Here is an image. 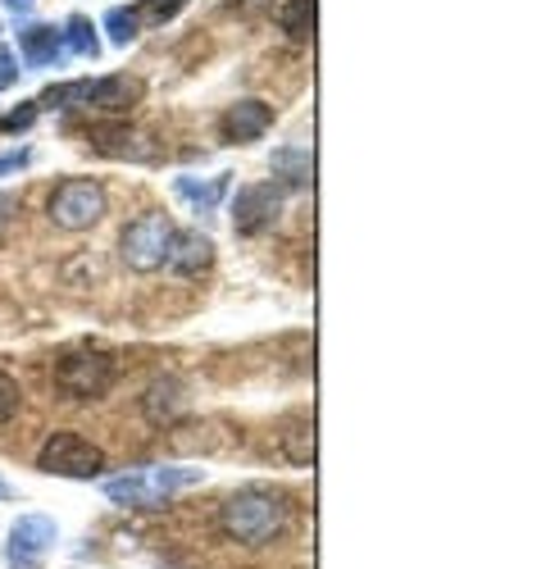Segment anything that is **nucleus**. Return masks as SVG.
Listing matches in <instances>:
<instances>
[{"instance_id": "nucleus-1", "label": "nucleus", "mask_w": 546, "mask_h": 569, "mask_svg": "<svg viewBox=\"0 0 546 569\" xmlns=\"http://www.w3.org/2000/svg\"><path fill=\"white\" fill-rule=\"evenodd\" d=\"M287 497L273 488H242L219 506V533L237 547H269L287 529Z\"/></svg>"}, {"instance_id": "nucleus-2", "label": "nucleus", "mask_w": 546, "mask_h": 569, "mask_svg": "<svg viewBox=\"0 0 546 569\" xmlns=\"http://www.w3.org/2000/svg\"><path fill=\"white\" fill-rule=\"evenodd\" d=\"M205 483V469L192 465H142V469H128L119 479H105V497L123 510H160L169 506L178 492H188Z\"/></svg>"}, {"instance_id": "nucleus-3", "label": "nucleus", "mask_w": 546, "mask_h": 569, "mask_svg": "<svg viewBox=\"0 0 546 569\" xmlns=\"http://www.w3.org/2000/svg\"><path fill=\"white\" fill-rule=\"evenodd\" d=\"M136 101H142V82L128 78V73H114V78H78V82H60L51 87L37 106H55V110H69V106H87V110H101V114H128Z\"/></svg>"}, {"instance_id": "nucleus-4", "label": "nucleus", "mask_w": 546, "mask_h": 569, "mask_svg": "<svg viewBox=\"0 0 546 569\" xmlns=\"http://www.w3.org/2000/svg\"><path fill=\"white\" fill-rule=\"evenodd\" d=\"M119 378V360L110 351H97V347H82V351H69L55 360V388L73 401H97L114 388Z\"/></svg>"}, {"instance_id": "nucleus-5", "label": "nucleus", "mask_w": 546, "mask_h": 569, "mask_svg": "<svg viewBox=\"0 0 546 569\" xmlns=\"http://www.w3.org/2000/svg\"><path fill=\"white\" fill-rule=\"evenodd\" d=\"M105 210H110V197L97 178H64L51 192V201H46V214H51V223L64 232L97 228L105 219Z\"/></svg>"}, {"instance_id": "nucleus-6", "label": "nucleus", "mask_w": 546, "mask_h": 569, "mask_svg": "<svg viewBox=\"0 0 546 569\" xmlns=\"http://www.w3.org/2000/svg\"><path fill=\"white\" fill-rule=\"evenodd\" d=\"M173 219L169 214H142L132 219L119 237V260L132 269V273H155L164 269L169 260V247H173Z\"/></svg>"}, {"instance_id": "nucleus-7", "label": "nucleus", "mask_w": 546, "mask_h": 569, "mask_svg": "<svg viewBox=\"0 0 546 569\" xmlns=\"http://www.w3.org/2000/svg\"><path fill=\"white\" fill-rule=\"evenodd\" d=\"M41 473H60V479H101L105 473V451L91 447L82 433H51L37 451Z\"/></svg>"}, {"instance_id": "nucleus-8", "label": "nucleus", "mask_w": 546, "mask_h": 569, "mask_svg": "<svg viewBox=\"0 0 546 569\" xmlns=\"http://www.w3.org/2000/svg\"><path fill=\"white\" fill-rule=\"evenodd\" d=\"M279 219H283V187L279 182H251L233 197L237 237H264Z\"/></svg>"}, {"instance_id": "nucleus-9", "label": "nucleus", "mask_w": 546, "mask_h": 569, "mask_svg": "<svg viewBox=\"0 0 546 569\" xmlns=\"http://www.w3.org/2000/svg\"><path fill=\"white\" fill-rule=\"evenodd\" d=\"M55 542H60L55 519H46V515H23L19 525L10 529L6 560H10V569H41Z\"/></svg>"}, {"instance_id": "nucleus-10", "label": "nucleus", "mask_w": 546, "mask_h": 569, "mask_svg": "<svg viewBox=\"0 0 546 569\" xmlns=\"http://www.w3.org/2000/svg\"><path fill=\"white\" fill-rule=\"evenodd\" d=\"M87 141H91V151H97V156H110V160H136V164L155 160L151 137H146V132H136L128 119H110V123L87 128Z\"/></svg>"}, {"instance_id": "nucleus-11", "label": "nucleus", "mask_w": 546, "mask_h": 569, "mask_svg": "<svg viewBox=\"0 0 546 569\" xmlns=\"http://www.w3.org/2000/svg\"><path fill=\"white\" fill-rule=\"evenodd\" d=\"M233 442H242V438L228 433V423H219V419H178L169 433V447L178 456H219Z\"/></svg>"}, {"instance_id": "nucleus-12", "label": "nucleus", "mask_w": 546, "mask_h": 569, "mask_svg": "<svg viewBox=\"0 0 546 569\" xmlns=\"http://www.w3.org/2000/svg\"><path fill=\"white\" fill-rule=\"evenodd\" d=\"M182 415H188V388L178 378H155L142 392V419L155 423V429H173Z\"/></svg>"}, {"instance_id": "nucleus-13", "label": "nucleus", "mask_w": 546, "mask_h": 569, "mask_svg": "<svg viewBox=\"0 0 546 569\" xmlns=\"http://www.w3.org/2000/svg\"><path fill=\"white\" fill-rule=\"evenodd\" d=\"M210 264H214V242H210L205 232H196V228L173 232V247H169L164 269H173V273H182V278H196V273H205Z\"/></svg>"}, {"instance_id": "nucleus-14", "label": "nucleus", "mask_w": 546, "mask_h": 569, "mask_svg": "<svg viewBox=\"0 0 546 569\" xmlns=\"http://www.w3.org/2000/svg\"><path fill=\"white\" fill-rule=\"evenodd\" d=\"M269 128H273V106H264V101H237L219 119V132L228 141H237V147L242 141H260Z\"/></svg>"}, {"instance_id": "nucleus-15", "label": "nucleus", "mask_w": 546, "mask_h": 569, "mask_svg": "<svg viewBox=\"0 0 546 569\" xmlns=\"http://www.w3.org/2000/svg\"><path fill=\"white\" fill-rule=\"evenodd\" d=\"M19 51H23V60L32 64V69H60L64 60H69V51H64V41H60V28H51V23H28V28H19Z\"/></svg>"}, {"instance_id": "nucleus-16", "label": "nucleus", "mask_w": 546, "mask_h": 569, "mask_svg": "<svg viewBox=\"0 0 546 569\" xmlns=\"http://www.w3.org/2000/svg\"><path fill=\"white\" fill-rule=\"evenodd\" d=\"M279 451H283L287 465H296V469L314 465V415H310V410H292V415L279 423Z\"/></svg>"}, {"instance_id": "nucleus-17", "label": "nucleus", "mask_w": 546, "mask_h": 569, "mask_svg": "<svg viewBox=\"0 0 546 569\" xmlns=\"http://www.w3.org/2000/svg\"><path fill=\"white\" fill-rule=\"evenodd\" d=\"M173 192L188 201L196 214H210V210L223 201V192H228V178H205V182H196V178H173Z\"/></svg>"}, {"instance_id": "nucleus-18", "label": "nucleus", "mask_w": 546, "mask_h": 569, "mask_svg": "<svg viewBox=\"0 0 546 569\" xmlns=\"http://www.w3.org/2000/svg\"><path fill=\"white\" fill-rule=\"evenodd\" d=\"M60 41H64V51L78 56V60H97V56H101V37H97V28H91L87 14H73V19L64 23Z\"/></svg>"}, {"instance_id": "nucleus-19", "label": "nucleus", "mask_w": 546, "mask_h": 569, "mask_svg": "<svg viewBox=\"0 0 546 569\" xmlns=\"http://www.w3.org/2000/svg\"><path fill=\"white\" fill-rule=\"evenodd\" d=\"M279 28L292 41H310L314 37V0H287V6H279Z\"/></svg>"}, {"instance_id": "nucleus-20", "label": "nucleus", "mask_w": 546, "mask_h": 569, "mask_svg": "<svg viewBox=\"0 0 546 569\" xmlns=\"http://www.w3.org/2000/svg\"><path fill=\"white\" fill-rule=\"evenodd\" d=\"M273 178H283L287 187H310V151L305 147H283L273 156Z\"/></svg>"}, {"instance_id": "nucleus-21", "label": "nucleus", "mask_w": 546, "mask_h": 569, "mask_svg": "<svg viewBox=\"0 0 546 569\" xmlns=\"http://www.w3.org/2000/svg\"><path fill=\"white\" fill-rule=\"evenodd\" d=\"M105 28H110V41L114 46H128V41H136V32H142V19H136V10H110L105 14Z\"/></svg>"}, {"instance_id": "nucleus-22", "label": "nucleus", "mask_w": 546, "mask_h": 569, "mask_svg": "<svg viewBox=\"0 0 546 569\" xmlns=\"http://www.w3.org/2000/svg\"><path fill=\"white\" fill-rule=\"evenodd\" d=\"M19 406H23V388L14 383L6 369H0V423H10L19 415Z\"/></svg>"}, {"instance_id": "nucleus-23", "label": "nucleus", "mask_w": 546, "mask_h": 569, "mask_svg": "<svg viewBox=\"0 0 546 569\" xmlns=\"http://www.w3.org/2000/svg\"><path fill=\"white\" fill-rule=\"evenodd\" d=\"M32 119H37V101H28L23 110L6 114V119H0V128H10V132H19V128H32Z\"/></svg>"}, {"instance_id": "nucleus-24", "label": "nucleus", "mask_w": 546, "mask_h": 569, "mask_svg": "<svg viewBox=\"0 0 546 569\" xmlns=\"http://www.w3.org/2000/svg\"><path fill=\"white\" fill-rule=\"evenodd\" d=\"M19 82V69H14V51H6V46H0V91L6 87H14Z\"/></svg>"}, {"instance_id": "nucleus-25", "label": "nucleus", "mask_w": 546, "mask_h": 569, "mask_svg": "<svg viewBox=\"0 0 546 569\" xmlns=\"http://www.w3.org/2000/svg\"><path fill=\"white\" fill-rule=\"evenodd\" d=\"M32 156L28 151H10V156H0V173H14V169H23Z\"/></svg>"}, {"instance_id": "nucleus-26", "label": "nucleus", "mask_w": 546, "mask_h": 569, "mask_svg": "<svg viewBox=\"0 0 546 569\" xmlns=\"http://www.w3.org/2000/svg\"><path fill=\"white\" fill-rule=\"evenodd\" d=\"M14 210H19V197H10V192H6V197H0V228L10 223V214H14Z\"/></svg>"}, {"instance_id": "nucleus-27", "label": "nucleus", "mask_w": 546, "mask_h": 569, "mask_svg": "<svg viewBox=\"0 0 546 569\" xmlns=\"http://www.w3.org/2000/svg\"><path fill=\"white\" fill-rule=\"evenodd\" d=\"M6 6H10L14 14H28V10H32V0H6Z\"/></svg>"}]
</instances>
